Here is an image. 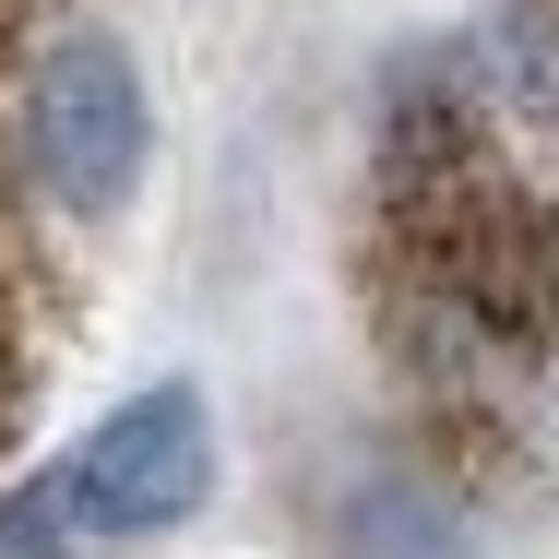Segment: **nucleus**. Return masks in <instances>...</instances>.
<instances>
[{
	"label": "nucleus",
	"mask_w": 559,
	"mask_h": 559,
	"mask_svg": "<svg viewBox=\"0 0 559 559\" xmlns=\"http://www.w3.org/2000/svg\"><path fill=\"white\" fill-rule=\"evenodd\" d=\"M60 488H72V524L108 536V548L179 536V524L215 500V405H203V381H143V393H119L108 417L60 452Z\"/></svg>",
	"instance_id": "nucleus-3"
},
{
	"label": "nucleus",
	"mask_w": 559,
	"mask_h": 559,
	"mask_svg": "<svg viewBox=\"0 0 559 559\" xmlns=\"http://www.w3.org/2000/svg\"><path fill=\"white\" fill-rule=\"evenodd\" d=\"M72 548H84V524H72V488L60 476L0 488V559H72Z\"/></svg>",
	"instance_id": "nucleus-6"
},
{
	"label": "nucleus",
	"mask_w": 559,
	"mask_h": 559,
	"mask_svg": "<svg viewBox=\"0 0 559 559\" xmlns=\"http://www.w3.org/2000/svg\"><path fill=\"white\" fill-rule=\"evenodd\" d=\"M381 322L441 429L500 441L559 369V203L512 179L476 60L405 72L381 119Z\"/></svg>",
	"instance_id": "nucleus-1"
},
{
	"label": "nucleus",
	"mask_w": 559,
	"mask_h": 559,
	"mask_svg": "<svg viewBox=\"0 0 559 559\" xmlns=\"http://www.w3.org/2000/svg\"><path fill=\"white\" fill-rule=\"evenodd\" d=\"M0 143L60 238H96L155 179V96L108 12L84 0H12L0 12Z\"/></svg>",
	"instance_id": "nucleus-2"
},
{
	"label": "nucleus",
	"mask_w": 559,
	"mask_h": 559,
	"mask_svg": "<svg viewBox=\"0 0 559 559\" xmlns=\"http://www.w3.org/2000/svg\"><path fill=\"white\" fill-rule=\"evenodd\" d=\"M12 12V0H0ZM48 215H36V191H24V167H12V143H0V441L24 429V405H36V369H48Z\"/></svg>",
	"instance_id": "nucleus-4"
},
{
	"label": "nucleus",
	"mask_w": 559,
	"mask_h": 559,
	"mask_svg": "<svg viewBox=\"0 0 559 559\" xmlns=\"http://www.w3.org/2000/svg\"><path fill=\"white\" fill-rule=\"evenodd\" d=\"M345 559H476L464 548V512L417 476H369L345 500Z\"/></svg>",
	"instance_id": "nucleus-5"
}]
</instances>
